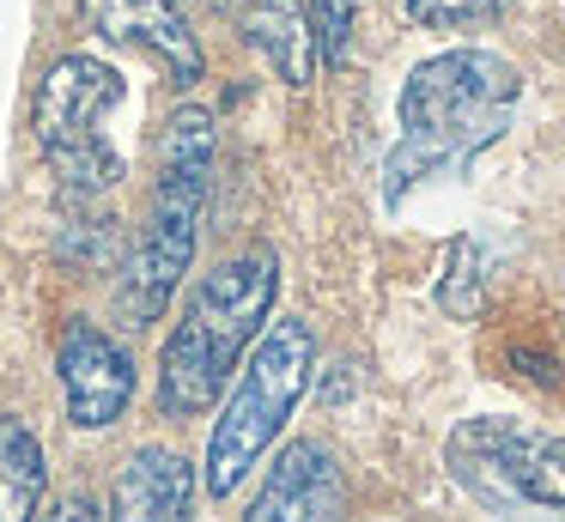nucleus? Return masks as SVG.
I'll list each match as a JSON object with an SVG mask.
<instances>
[{
  "mask_svg": "<svg viewBox=\"0 0 565 522\" xmlns=\"http://www.w3.org/2000/svg\"><path fill=\"white\" fill-rule=\"evenodd\" d=\"M516 104H523V73L492 49H444L419 61L402 85V134L383 158V201L402 206L407 189L431 177H462L487 146L504 140Z\"/></svg>",
  "mask_w": 565,
  "mask_h": 522,
  "instance_id": "obj_1",
  "label": "nucleus"
},
{
  "mask_svg": "<svg viewBox=\"0 0 565 522\" xmlns=\"http://www.w3.org/2000/svg\"><path fill=\"white\" fill-rule=\"evenodd\" d=\"M274 291H280V255L274 249H244L201 274L189 291L183 322L171 328L159 352V413L164 419H201L225 383L237 376L244 352L268 328Z\"/></svg>",
  "mask_w": 565,
  "mask_h": 522,
  "instance_id": "obj_2",
  "label": "nucleus"
},
{
  "mask_svg": "<svg viewBox=\"0 0 565 522\" xmlns=\"http://www.w3.org/2000/svg\"><path fill=\"white\" fill-rule=\"evenodd\" d=\"M213 158H220V128L201 104H183L159 134V177H152V206L135 249L122 262L116 286V316L128 328H147L171 310L183 291V274L201 249V219H207Z\"/></svg>",
  "mask_w": 565,
  "mask_h": 522,
  "instance_id": "obj_3",
  "label": "nucleus"
},
{
  "mask_svg": "<svg viewBox=\"0 0 565 522\" xmlns=\"http://www.w3.org/2000/svg\"><path fill=\"white\" fill-rule=\"evenodd\" d=\"M310 376H317V334H310L305 316H280V322L262 328L256 347L237 364V376L225 383V395H220L225 407L207 437V492L213 498H232L249 480V468L274 449L292 407L305 401Z\"/></svg>",
  "mask_w": 565,
  "mask_h": 522,
  "instance_id": "obj_4",
  "label": "nucleus"
},
{
  "mask_svg": "<svg viewBox=\"0 0 565 522\" xmlns=\"http://www.w3.org/2000/svg\"><path fill=\"white\" fill-rule=\"evenodd\" d=\"M444 468L475 504L511 522H565V437L523 419H462Z\"/></svg>",
  "mask_w": 565,
  "mask_h": 522,
  "instance_id": "obj_5",
  "label": "nucleus"
},
{
  "mask_svg": "<svg viewBox=\"0 0 565 522\" xmlns=\"http://www.w3.org/2000/svg\"><path fill=\"white\" fill-rule=\"evenodd\" d=\"M122 104V73L92 55H62L38 92V146L67 201H98L128 177L122 152L104 140V116Z\"/></svg>",
  "mask_w": 565,
  "mask_h": 522,
  "instance_id": "obj_6",
  "label": "nucleus"
},
{
  "mask_svg": "<svg viewBox=\"0 0 565 522\" xmlns=\"http://www.w3.org/2000/svg\"><path fill=\"white\" fill-rule=\"evenodd\" d=\"M55 371H62V395H67V425H79V432L116 425L128 413V401H135V359L86 316H74L62 328Z\"/></svg>",
  "mask_w": 565,
  "mask_h": 522,
  "instance_id": "obj_7",
  "label": "nucleus"
},
{
  "mask_svg": "<svg viewBox=\"0 0 565 522\" xmlns=\"http://www.w3.org/2000/svg\"><path fill=\"white\" fill-rule=\"evenodd\" d=\"M347 516V473L322 437H292L274 456L256 504L244 522H341Z\"/></svg>",
  "mask_w": 565,
  "mask_h": 522,
  "instance_id": "obj_8",
  "label": "nucleus"
},
{
  "mask_svg": "<svg viewBox=\"0 0 565 522\" xmlns=\"http://www.w3.org/2000/svg\"><path fill=\"white\" fill-rule=\"evenodd\" d=\"M79 24L110 43H135L164 67L171 85H195L207 73L201 36L189 24L183 0H79Z\"/></svg>",
  "mask_w": 565,
  "mask_h": 522,
  "instance_id": "obj_9",
  "label": "nucleus"
},
{
  "mask_svg": "<svg viewBox=\"0 0 565 522\" xmlns=\"http://www.w3.org/2000/svg\"><path fill=\"white\" fill-rule=\"evenodd\" d=\"M110 522H195V461L164 444H140L116 473Z\"/></svg>",
  "mask_w": 565,
  "mask_h": 522,
  "instance_id": "obj_10",
  "label": "nucleus"
},
{
  "mask_svg": "<svg viewBox=\"0 0 565 522\" xmlns=\"http://www.w3.org/2000/svg\"><path fill=\"white\" fill-rule=\"evenodd\" d=\"M244 43L280 73L292 92H305L317 79V36H310V19L298 0H244Z\"/></svg>",
  "mask_w": 565,
  "mask_h": 522,
  "instance_id": "obj_11",
  "label": "nucleus"
},
{
  "mask_svg": "<svg viewBox=\"0 0 565 522\" xmlns=\"http://www.w3.org/2000/svg\"><path fill=\"white\" fill-rule=\"evenodd\" d=\"M43 486H50V456L38 432L13 413H0V522H38Z\"/></svg>",
  "mask_w": 565,
  "mask_h": 522,
  "instance_id": "obj_12",
  "label": "nucleus"
},
{
  "mask_svg": "<svg viewBox=\"0 0 565 522\" xmlns=\"http://www.w3.org/2000/svg\"><path fill=\"white\" fill-rule=\"evenodd\" d=\"M487 255H480L475 237H456L450 243V262H444V279H438V310L456 316V322H475L480 303H487Z\"/></svg>",
  "mask_w": 565,
  "mask_h": 522,
  "instance_id": "obj_13",
  "label": "nucleus"
},
{
  "mask_svg": "<svg viewBox=\"0 0 565 522\" xmlns=\"http://www.w3.org/2000/svg\"><path fill=\"white\" fill-rule=\"evenodd\" d=\"M511 12V0H407L419 31H487Z\"/></svg>",
  "mask_w": 565,
  "mask_h": 522,
  "instance_id": "obj_14",
  "label": "nucleus"
},
{
  "mask_svg": "<svg viewBox=\"0 0 565 522\" xmlns=\"http://www.w3.org/2000/svg\"><path fill=\"white\" fill-rule=\"evenodd\" d=\"M317 36V61L322 67H341L353 55V0H298Z\"/></svg>",
  "mask_w": 565,
  "mask_h": 522,
  "instance_id": "obj_15",
  "label": "nucleus"
},
{
  "mask_svg": "<svg viewBox=\"0 0 565 522\" xmlns=\"http://www.w3.org/2000/svg\"><path fill=\"white\" fill-rule=\"evenodd\" d=\"M116 249H122V225L116 219H74V225L62 231V262L74 267H110Z\"/></svg>",
  "mask_w": 565,
  "mask_h": 522,
  "instance_id": "obj_16",
  "label": "nucleus"
},
{
  "mask_svg": "<svg viewBox=\"0 0 565 522\" xmlns=\"http://www.w3.org/2000/svg\"><path fill=\"white\" fill-rule=\"evenodd\" d=\"M43 522H104V510H98V498L67 492V498H55V504L43 510Z\"/></svg>",
  "mask_w": 565,
  "mask_h": 522,
  "instance_id": "obj_17",
  "label": "nucleus"
},
{
  "mask_svg": "<svg viewBox=\"0 0 565 522\" xmlns=\"http://www.w3.org/2000/svg\"><path fill=\"white\" fill-rule=\"evenodd\" d=\"M207 7H213V12H232V7H237V0H207Z\"/></svg>",
  "mask_w": 565,
  "mask_h": 522,
  "instance_id": "obj_18",
  "label": "nucleus"
}]
</instances>
